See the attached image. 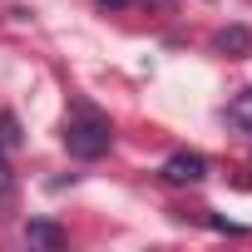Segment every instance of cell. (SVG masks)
<instances>
[{
	"instance_id": "obj_7",
	"label": "cell",
	"mask_w": 252,
	"mask_h": 252,
	"mask_svg": "<svg viewBox=\"0 0 252 252\" xmlns=\"http://www.w3.org/2000/svg\"><path fill=\"white\" fill-rule=\"evenodd\" d=\"M20 134H15V119L10 114H0V144H15Z\"/></svg>"
},
{
	"instance_id": "obj_6",
	"label": "cell",
	"mask_w": 252,
	"mask_h": 252,
	"mask_svg": "<svg viewBox=\"0 0 252 252\" xmlns=\"http://www.w3.org/2000/svg\"><path fill=\"white\" fill-rule=\"evenodd\" d=\"M232 119L252 129V94H237V99H232Z\"/></svg>"
},
{
	"instance_id": "obj_2",
	"label": "cell",
	"mask_w": 252,
	"mask_h": 252,
	"mask_svg": "<svg viewBox=\"0 0 252 252\" xmlns=\"http://www.w3.org/2000/svg\"><path fill=\"white\" fill-rule=\"evenodd\" d=\"M163 178H168V183H203V178H208V158H203V154H173V158L163 163Z\"/></svg>"
},
{
	"instance_id": "obj_3",
	"label": "cell",
	"mask_w": 252,
	"mask_h": 252,
	"mask_svg": "<svg viewBox=\"0 0 252 252\" xmlns=\"http://www.w3.org/2000/svg\"><path fill=\"white\" fill-rule=\"evenodd\" d=\"M213 50L227 55V60H242V55H252V35H247L242 25H227V30L213 35Z\"/></svg>"
},
{
	"instance_id": "obj_4",
	"label": "cell",
	"mask_w": 252,
	"mask_h": 252,
	"mask_svg": "<svg viewBox=\"0 0 252 252\" xmlns=\"http://www.w3.org/2000/svg\"><path fill=\"white\" fill-rule=\"evenodd\" d=\"M15 208H20V188H15V173H10L5 154H0V218H15Z\"/></svg>"
},
{
	"instance_id": "obj_8",
	"label": "cell",
	"mask_w": 252,
	"mask_h": 252,
	"mask_svg": "<svg viewBox=\"0 0 252 252\" xmlns=\"http://www.w3.org/2000/svg\"><path fill=\"white\" fill-rule=\"evenodd\" d=\"M99 5H109V10H119V5H129V0H99Z\"/></svg>"
},
{
	"instance_id": "obj_5",
	"label": "cell",
	"mask_w": 252,
	"mask_h": 252,
	"mask_svg": "<svg viewBox=\"0 0 252 252\" xmlns=\"http://www.w3.org/2000/svg\"><path fill=\"white\" fill-rule=\"evenodd\" d=\"M25 237H30L35 247H64V232H60L55 222H30V227H25Z\"/></svg>"
},
{
	"instance_id": "obj_1",
	"label": "cell",
	"mask_w": 252,
	"mask_h": 252,
	"mask_svg": "<svg viewBox=\"0 0 252 252\" xmlns=\"http://www.w3.org/2000/svg\"><path fill=\"white\" fill-rule=\"evenodd\" d=\"M109 144H114V129H109V119H104L99 109L79 104V109L64 119V149H69L74 158H104Z\"/></svg>"
}]
</instances>
